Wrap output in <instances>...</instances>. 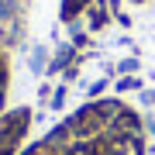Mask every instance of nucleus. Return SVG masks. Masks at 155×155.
Segmentation results:
<instances>
[{
    "label": "nucleus",
    "instance_id": "f257e3e1",
    "mask_svg": "<svg viewBox=\"0 0 155 155\" xmlns=\"http://www.w3.org/2000/svg\"><path fill=\"white\" fill-rule=\"evenodd\" d=\"M28 124H31V110L28 107H17L11 114H0V155H14L17 152Z\"/></svg>",
    "mask_w": 155,
    "mask_h": 155
},
{
    "label": "nucleus",
    "instance_id": "f03ea898",
    "mask_svg": "<svg viewBox=\"0 0 155 155\" xmlns=\"http://www.w3.org/2000/svg\"><path fill=\"white\" fill-rule=\"evenodd\" d=\"M72 62H76V45H59L55 52H52V59H48V72L55 76V72H66Z\"/></svg>",
    "mask_w": 155,
    "mask_h": 155
},
{
    "label": "nucleus",
    "instance_id": "7ed1b4c3",
    "mask_svg": "<svg viewBox=\"0 0 155 155\" xmlns=\"http://www.w3.org/2000/svg\"><path fill=\"white\" fill-rule=\"evenodd\" d=\"M107 155H141V138H104Z\"/></svg>",
    "mask_w": 155,
    "mask_h": 155
},
{
    "label": "nucleus",
    "instance_id": "20e7f679",
    "mask_svg": "<svg viewBox=\"0 0 155 155\" xmlns=\"http://www.w3.org/2000/svg\"><path fill=\"white\" fill-rule=\"evenodd\" d=\"M90 7H93V0H62V21H76L79 14H86Z\"/></svg>",
    "mask_w": 155,
    "mask_h": 155
},
{
    "label": "nucleus",
    "instance_id": "39448f33",
    "mask_svg": "<svg viewBox=\"0 0 155 155\" xmlns=\"http://www.w3.org/2000/svg\"><path fill=\"white\" fill-rule=\"evenodd\" d=\"M48 59H52V52L45 48V45H35L31 48V59H28V66L35 72H48Z\"/></svg>",
    "mask_w": 155,
    "mask_h": 155
},
{
    "label": "nucleus",
    "instance_id": "423d86ee",
    "mask_svg": "<svg viewBox=\"0 0 155 155\" xmlns=\"http://www.w3.org/2000/svg\"><path fill=\"white\" fill-rule=\"evenodd\" d=\"M138 86H141L138 76H121V83H117V90H121V93H127V90H138Z\"/></svg>",
    "mask_w": 155,
    "mask_h": 155
},
{
    "label": "nucleus",
    "instance_id": "0eeeda50",
    "mask_svg": "<svg viewBox=\"0 0 155 155\" xmlns=\"http://www.w3.org/2000/svg\"><path fill=\"white\" fill-rule=\"evenodd\" d=\"M86 35H83V28H72V45H76V48H86Z\"/></svg>",
    "mask_w": 155,
    "mask_h": 155
},
{
    "label": "nucleus",
    "instance_id": "6e6552de",
    "mask_svg": "<svg viewBox=\"0 0 155 155\" xmlns=\"http://www.w3.org/2000/svg\"><path fill=\"white\" fill-rule=\"evenodd\" d=\"M117 69H121L124 76H134V69H138V59H124V62H121Z\"/></svg>",
    "mask_w": 155,
    "mask_h": 155
},
{
    "label": "nucleus",
    "instance_id": "1a4fd4ad",
    "mask_svg": "<svg viewBox=\"0 0 155 155\" xmlns=\"http://www.w3.org/2000/svg\"><path fill=\"white\" fill-rule=\"evenodd\" d=\"M62 104H66V86H59L55 97H52V107H62Z\"/></svg>",
    "mask_w": 155,
    "mask_h": 155
},
{
    "label": "nucleus",
    "instance_id": "9d476101",
    "mask_svg": "<svg viewBox=\"0 0 155 155\" xmlns=\"http://www.w3.org/2000/svg\"><path fill=\"white\" fill-rule=\"evenodd\" d=\"M104 86H107V79H97V83L90 86V97H100V93H104Z\"/></svg>",
    "mask_w": 155,
    "mask_h": 155
},
{
    "label": "nucleus",
    "instance_id": "9b49d317",
    "mask_svg": "<svg viewBox=\"0 0 155 155\" xmlns=\"http://www.w3.org/2000/svg\"><path fill=\"white\" fill-rule=\"evenodd\" d=\"M4 79H7V59L0 55V90H4Z\"/></svg>",
    "mask_w": 155,
    "mask_h": 155
},
{
    "label": "nucleus",
    "instance_id": "f8f14e48",
    "mask_svg": "<svg viewBox=\"0 0 155 155\" xmlns=\"http://www.w3.org/2000/svg\"><path fill=\"white\" fill-rule=\"evenodd\" d=\"M127 4H145V0H127Z\"/></svg>",
    "mask_w": 155,
    "mask_h": 155
}]
</instances>
